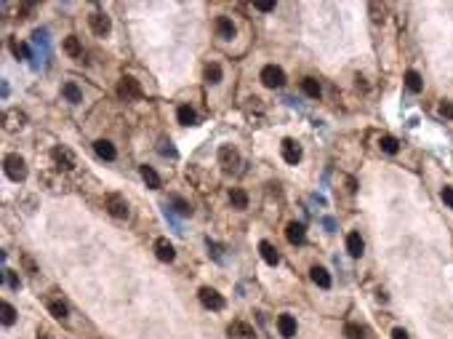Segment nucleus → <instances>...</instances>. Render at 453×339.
I'll return each mask as SVG.
<instances>
[{
  "instance_id": "f257e3e1",
  "label": "nucleus",
  "mask_w": 453,
  "mask_h": 339,
  "mask_svg": "<svg viewBox=\"0 0 453 339\" xmlns=\"http://www.w3.org/2000/svg\"><path fill=\"white\" fill-rule=\"evenodd\" d=\"M3 171L8 179H14V182H24L27 179V163L22 155H6L3 161Z\"/></svg>"
},
{
  "instance_id": "f03ea898",
  "label": "nucleus",
  "mask_w": 453,
  "mask_h": 339,
  "mask_svg": "<svg viewBox=\"0 0 453 339\" xmlns=\"http://www.w3.org/2000/svg\"><path fill=\"white\" fill-rule=\"evenodd\" d=\"M261 83L267 88H280L282 83H286V72L280 67H275V64H267V67L261 70Z\"/></svg>"
},
{
  "instance_id": "7ed1b4c3",
  "label": "nucleus",
  "mask_w": 453,
  "mask_h": 339,
  "mask_svg": "<svg viewBox=\"0 0 453 339\" xmlns=\"http://www.w3.org/2000/svg\"><path fill=\"white\" fill-rule=\"evenodd\" d=\"M118 93H120V99H141V86H139V80L136 78H131V75H126V78L120 80V86H118Z\"/></svg>"
},
{
  "instance_id": "20e7f679",
  "label": "nucleus",
  "mask_w": 453,
  "mask_h": 339,
  "mask_svg": "<svg viewBox=\"0 0 453 339\" xmlns=\"http://www.w3.org/2000/svg\"><path fill=\"white\" fill-rule=\"evenodd\" d=\"M104 206H107V211H109L112 216H115V219H126V216H128V203H126V198L118 195V192L107 195Z\"/></svg>"
},
{
  "instance_id": "39448f33",
  "label": "nucleus",
  "mask_w": 453,
  "mask_h": 339,
  "mask_svg": "<svg viewBox=\"0 0 453 339\" xmlns=\"http://www.w3.org/2000/svg\"><path fill=\"white\" fill-rule=\"evenodd\" d=\"M197 297H200L203 307H208V310H221L224 307V297L216 288H211V286H203L200 291H197Z\"/></svg>"
},
{
  "instance_id": "423d86ee",
  "label": "nucleus",
  "mask_w": 453,
  "mask_h": 339,
  "mask_svg": "<svg viewBox=\"0 0 453 339\" xmlns=\"http://www.w3.org/2000/svg\"><path fill=\"white\" fill-rule=\"evenodd\" d=\"M88 24H91V30L96 32L99 37H104V35L112 30V22H109V16H107V14H101V11H93V14L88 16Z\"/></svg>"
},
{
  "instance_id": "0eeeda50",
  "label": "nucleus",
  "mask_w": 453,
  "mask_h": 339,
  "mask_svg": "<svg viewBox=\"0 0 453 339\" xmlns=\"http://www.w3.org/2000/svg\"><path fill=\"white\" fill-rule=\"evenodd\" d=\"M51 158L56 161V166H59V168H64V171H72V168H75V155L70 153L67 147H53V150H51Z\"/></svg>"
},
{
  "instance_id": "6e6552de",
  "label": "nucleus",
  "mask_w": 453,
  "mask_h": 339,
  "mask_svg": "<svg viewBox=\"0 0 453 339\" xmlns=\"http://www.w3.org/2000/svg\"><path fill=\"white\" fill-rule=\"evenodd\" d=\"M277 331H280V336L294 339V336H296V331H299L296 318H294V315H288V313H282V315L277 318Z\"/></svg>"
},
{
  "instance_id": "1a4fd4ad",
  "label": "nucleus",
  "mask_w": 453,
  "mask_h": 339,
  "mask_svg": "<svg viewBox=\"0 0 453 339\" xmlns=\"http://www.w3.org/2000/svg\"><path fill=\"white\" fill-rule=\"evenodd\" d=\"M155 254L160 262H174L176 259V251H174V243L168 238H157L155 240Z\"/></svg>"
},
{
  "instance_id": "9d476101",
  "label": "nucleus",
  "mask_w": 453,
  "mask_h": 339,
  "mask_svg": "<svg viewBox=\"0 0 453 339\" xmlns=\"http://www.w3.org/2000/svg\"><path fill=\"white\" fill-rule=\"evenodd\" d=\"M230 336H232V339H256V331H253L251 323L235 321V323L230 326Z\"/></svg>"
},
{
  "instance_id": "9b49d317",
  "label": "nucleus",
  "mask_w": 453,
  "mask_h": 339,
  "mask_svg": "<svg viewBox=\"0 0 453 339\" xmlns=\"http://www.w3.org/2000/svg\"><path fill=\"white\" fill-rule=\"evenodd\" d=\"M282 158H286V163H291V166H296L301 161V147L294 139H282Z\"/></svg>"
},
{
  "instance_id": "f8f14e48",
  "label": "nucleus",
  "mask_w": 453,
  "mask_h": 339,
  "mask_svg": "<svg viewBox=\"0 0 453 339\" xmlns=\"http://www.w3.org/2000/svg\"><path fill=\"white\" fill-rule=\"evenodd\" d=\"M219 161H221V166L227 168V171H232V168L240 163V155L235 153L230 144H221V147H219Z\"/></svg>"
},
{
  "instance_id": "ddd939ff",
  "label": "nucleus",
  "mask_w": 453,
  "mask_h": 339,
  "mask_svg": "<svg viewBox=\"0 0 453 339\" xmlns=\"http://www.w3.org/2000/svg\"><path fill=\"white\" fill-rule=\"evenodd\" d=\"M216 35H219L221 40H232V37H235V22L230 16H219V19H216Z\"/></svg>"
},
{
  "instance_id": "4468645a",
  "label": "nucleus",
  "mask_w": 453,
  "mask_h": 339,
  "mask_svg": "<svg viewBox=\"0 0 453 339\" xmlns=\"http://www.w3.org/2000/svg\"><path fill=\"white\" fill-rule=\"evenodd\" d=\"M93 150H96V155L99 158H104V161H115V144L109 142V139H96L93 142Z\"/></svg>"
},
{
  "instance_id": "2eb2a0df",
  "label": "nucleus",
  "mask_w": 453,
  "mask_h": 339,
  "mask_svg": "<svg viewBox=\"0 0 453 339\" xmlns=\"http://www.w3.org/2000/svg\"><path fill=\"white\" fill-rule=\"evenodd\" d=\"M347 251H349V257H363L365 243L360 238V232H349L347 235Z\"/></svg>"
},
{
  "instance_id": "dca6fc26",
  "label": "nucleus",
  "mask_w": 453,
  "mask_h": 339,
  "mask_svg": "<svg viewBox=\"0 0 453 339\" xmlns=\"http://www.w3.org/2000/svg\"><path fill=\"white\" fill-rule=\"evenodd\" d=\"M259 251H261V259L267 262V265H272V267L280 262V254H277V249L272 246L269 240H261V243H259Z\"/></svg>"
},
{
  "instance_id": "f3484780",
  "label": "nucleus",
  "mask_w": 453,
  "mask_h": 339,
  "mask_svg": "<svg viewBox=\"0 0 453 339\" xmlns=\"http://www.w3.org/2000/svg\"><path fill=\"white\" fill-rule=\"evenodd\" d=\"M286 238H288V243H304V224L301 222H291L288 227H286Z\"/></svg>"
},
{
  "instance_id": "a211bd4d",
  "label": "nucleus",
  "mask_w": 453,
  "mask_h": 339,
  "mask_svg": "<svg viewBox=\"0 0 453 339\" xmlns=\"http://www.w3.org/2000/svg\"><path fill=\"white\" fill-rule=\"evenodd\" d=\"M309 275H312V280L320 286V288H331V275H328V270L325 267H320V265H315L312 270H309Z\"/></svg>"
},
{
  "instance_id": "6ab92c4d",
  "label": "nucleus",
  "mask_w": 453,
  "mask_h": 339,
  "mask_svg": "<svg viewBox=\"0 0 453 339\" xmlns=\"http://www.w3.org/2000/svg\"><path fill=\"white\" fill-rule=\"evenodd\" d=\"M176 118H179V123H182V126H195L197 112H195L190 105H182V107L176 110Z\"/></svg>"
},
{
  "instance_id": "aec40b11",
  "label": "nucleus",
  "mask_w": 453,
  "mask_h": 339,
  "mask_svg": "<svg viewBox=\"0 0 453 339\" xmlns=\"http://www.w3.org/2000/svg\"><path fill=\"white\" fill-rule=\"evenodd\" d=\"M405 88L413 91V93H419V91L424 88V80H421V75H419L416 70H408V72H405Z\"/></svg>"
},
{
  "instance_id": "412c9836",
  "label": "nucleus",
  "mask_w": 453,
  "mask_h": 339,
  "mask_svg": "<svg viewBox=\"0 0 453 339\" xmlns=\"http://www.w3.org/2000/svg\"><path fill=\"white\" fill-rule=\"evenodd\" d=\"M62 93H64V99H67L70 105H80V102H83V93H80V88L75 86V83H64Z\"/></svg>"
},
{
  "instance_id": "4be33fe9",
  "label": "nucleus",
  "mask_w": 453,
  "mask_h": 339,
  "mask_svg": "<svg viewBox=\"0 0 453 339\" xmlns=\"http://www.w3.org/2000/svg\"><path fill=\"white\" fill-rule=\"evenodd\" d=\"M64 51H67L72 59H80V56H83V45H80V40L75 35H70V37H64Z\"/></svg>"
},
{
  "instance_id": "5701e85b",
  "label": "nucleus",
  "mask_w": 453,
  "mask_h": 339,
  "mask_svg": "<svg viewBox=\"0 0 453 339\" xmlns=\"http://www.w3.org/2000/svg\"><path fill=\"white\" fill-rule=\"evenodd\" d=\"M141 179H144L147 187H152V190H157V187H160V176L155 174L152 166H141Z\"/></svg>"
},
{
  "instance_id": "b1692460",
  "label": "nucleus",
  "mask_w": 453,
  "mask_h": 339,
  "mask_svg": "<svg viewBox=\"0 0 453 339\" xmlns=\"http://www.w3.org/2000/svg\"><path fill=\"white\" fill-rule=\"evenodd\" d=\"M379 147L384 150L386 155H398V150H400V142L394 136H381L379 139Z\"/></svg>"
},
{
  "instance_id": "393cba45",
  "label": "nucleus",
  "mask_w": 453,
  "mask_h": 339,
  "mask_svg": "<svg viewBox=\"0 0 453 339\" xmlns=\"http://www.w3.org/2000/svg\"><path fill=\"white\" fill-rule=\"evenodd\" d=\"M230 203H232V209H248V195H245V190H232Z\"/></svg>"
},
{
  "instance_id": "a878e982",
  "label": "nucleus",
  "mask_w": 453,
  "mask_h": 339,
  "mask_svg": "<svg viewBox=\"0 0 453 339\" xmlns=\"http://www.w3.org/2000/svg\"><path fill=\"white\" fill-rule=\"evenodd\" d=\"M48 310H51V315H53V318H59V321H64V318L70 315L67 305H64V302H59V299H53V302H48Z\"/></svg>"
},
{
  "instance_id": "bb28decb",
  "label": "nucleus",
  "mask_w": 453,
  "mask_h": 339,
  "mask_svg": "<svg viewBox=\"0 0 453 339\" xmlns=\"http://www.w3.org/2000/svg\"><path fill=\"white\" fill-rule=\"evenodd\" d=\"M301 88H304V93H307V96H312V99L320 96V83L315 78H304V80H301Z\"/></svg>"
},
{
  "instance_id": "cd10ccee",
  "label": "nucleus",
  "mask_w": 453,
  "mask_h": 339,
  "mask_svg": "<svg viewBox=\"0 0 453 339\" xmlns=\"http://www.w3.org/2000/svg\"><path fill=\"white\" fill-rule=\"evenodd\" d=\"M221 80V67L216 62L205 64V83H219Z\"/></svg>"
},
{
  "instance_id": "c85d7f7f",
  "label": "nucleus",
  "mask_w": 453,
  "mask_h": 339,
  "mask_svg": "<svg viewBox=\"0 0 453 339\" xmlns=\"http://www.w3.org/2000/svg\"><path fill=\"white\" fill-rule=\"evenodd\" d=\"M344 336H347V339H365V331H363L357 323H347V326H344Z\"/></svg>"
},
{
  "instance_id": "c756f323",
  "label": "nucleus",
  "mask_w": 453,
  "mask_h": 339,
  "mask_svg": "<svg viewBox=\"0 0 453 339\" xmlns=\"http://www.w3.org/2000/svg\"><path fill=\"white\" fill-rule=\"evenodd\" d=\"M0 313H3V323H6V326H11V323L16 321V310H14L11 305H8V302L0 305Z\"/></svg>"
},
{
  "instance_id": "7c9ffc66",
  "label": "nucleus",
  "mask_w": 453,
  "mask_h": 339,
  "mask_svg": "<svg viewBox=\"0 0 453 339\" xmlns=\"http://www.w3.org/2000/svg\"><path fill=\"white\" fill-rule=\"evenodd\" d=\"M174 206H176V211H179V214H184V216H190V214H192L190 203H187V201H182V198H174Z\"/></svg>"
},
{
  "instance_id": "2f4dec72",
  "label": "nucleus",
  "mask_w": 453,
  "mask_h": 339,
  "mask_svg": "<svg viewBox=\"0 0 453 339\" xmlns=\"http://www.w3.org/2000/svg\"><path fill=\"white\" fill-rule=\"evenodd\" d=\"M6 280H8V286H11V288H19V286H22V280H19V275H16L14 270H6Z\"/></svg>"
},
{
  "instance_id": "473e14b6",
  "label": "nucleus",
  "mask_w": 453,
  "mask_h": 339,
  "mask_svg": "<svg viewBox=\"0 0 453 339\" xmlns=\"http://www.w3.org/2000/svg\"><path fill=\"white\" fill-rule=\"evenodd\" d=\"M440 115L453 120V102H442V105H440Z\"/></svg>"
},
{
  "instance_id": "72a5a7b5",
  "label": "nucleus",
  "mask_w": 453,
  "mask_h": 339,
  "mask_svg": "<svg viewBox=\"0 0 453 339\" xmlns=\"http://www.w3.org/2000/svg\"><path fill=\"white\" fill-rule=\"evenodd\" d=\"M11 51H14V54L19 56V59H27V49H24V45H22V43H16V40H11Z\"/></svg>"
},
{
  "instance_id": "f704fd0d",
  "label": "nucleus",
  "mask_w": 453,
  "mask_h": 339,
  "mask_svg": "<svg viewBox=\"0 0 453 339\" xmlns=\"http://www.w3.org/2000/svg\"><path fill=\"white\" fill-rule=\"evenodd\" d=\"M442 203H445L448 209H453V187H445V190H442Z\"/></svg>"
},
{
  "instance_id": "c9c22d12",
  "label": "nucleus",
  "mask_w": 453,
  "mask_h": 339,
  "mask_svg": "<svg viewBox=\"0 0 453 339\" xmlns=\"http://www.w3.org/2000/svg\"><path fill=\"white\" fill-rule=\"evenodd\" d=\"M253 8H259V11L269 14V11H275V3H253Z\"/></svg>"
},
{
  "instance_id": "e433bc0d",
  "label": "nucleus",
  "mask_w": 453,
  "mask_h": 339,
  "mask_svg": "<svg viewBox=\"0 0 453 339\" xmlns=\"http://www.w3.org/2000/svg\"><path fill=\"white\" fill-rule=\"evenodd\" d=\"M392 339H408V334H405L403 328H394V331H392Z\"/></svg>"
},
{
  "instance_id": "4c0bfd02",
  "label": "nucleus",
  "mask_w": 453,
  "mask_h": 339,
  "mask_svg": "<svg viewBox=\"0 0 453 339\" xmlns=\"http://www.w3.org/2000/svg\"><path fill=\"white\" fill-rule=\"evenodd\" d=\"M24 265H27V270H30V272H35V265H32L30 257H24Z\"/></svg>"
},
{
  "instance_id": "58836bf2",
  "label": "nucleus",
  "mask_w": 453,
  "mask_h": 339,
  "mask_svg": "<svg viewBox=\"0 0 453 339\" xmlns=\"http://www.w3.org/2000/svg\"><path fill=\"white\" fill-rule=\"evenodd\" d=\"M37 339H53V336H51V334H40V336H37Z\"/></svg>"
}]
</instances>
